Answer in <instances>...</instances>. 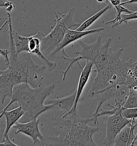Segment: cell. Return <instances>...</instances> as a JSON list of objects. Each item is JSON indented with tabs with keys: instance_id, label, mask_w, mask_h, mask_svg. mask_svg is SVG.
Here are the masks:
<instances>
[{
	"instance_id": "cell-1",
	"label": "cell",
	"mask_w": 137,
	"mask_h": 146,
	"mask_svg": "<svg viewBox=\"0 0 137 146\" xmlns=\"http://www.w3.org/2000/svg\"><path fill=\"white\" fill-rule=\"evenodd\" d=\"M30 53L18 54L17 60L0 72V101L4 103L6 98L13 95V87L22 83H27L33 88L41 86L45 65L39 66L32 60Z\"/></svg>"
},
{
	"instance_id": "cell-2",
	"label": "cell",
	"mask_w": 137,
	"mask_h": 146,
	"mask_svg": "<svg viewBox=\"0 0 137 146\" xmlns=\"http://www.w3.org/2000/svg\"><path fill=\"white\" fill-rule=\"evenodd\" d=\"M58 130L57 137H49V143L46 146H97L93 135L99 131L98 127L90 126L91 118H81L77 112L65 113L62 117L53 118Z\"/></svg>"
},
{
	"instance_id": "cell-3",
	"label": "cell",
	"mask_w": 137,
	"mask_h": 146,
	"mask_svg": "<svg viewBox=\"0 0 137 146\" xmlns=\"http://www.w3.org/2000/svg\"><path fill=\"white\" fill-rule=\"evenodd\" d=\"M55 85L33 88L27 83H22L13 87V95L8 104L1 111H5L13 103L21 106L25 111L21 118L27 122L38 118L46 112L53 110L51 104H45L46 99L54 92Z\"/></svg>"
},
{
	"instance_id": "cell-4",
	"label": "cell",
	"mask_w": 137,
	"mask_h": 146,
	"mask_svg": "<svg viewBox=\"0 0 137 146\" xmlns=\"http://www.w3.org/2000/svg\"><path fill=\"white\" fill-rule=\"evenodd\" d=\"M123 49L114 51L111 60L106 68L97 71V74L92 84L88 96L95 93L117 85L125 84L129 70L134 66L132 59L125 60L121 57Z\"/></svg>"
},
{
	"instance_id": "cell-5",
	"label": "cell",
	"mask_w": 137,
	"mask_h": 146,
	"mask_svg": "<svg viewBox=\"0 0 137 146\" xmlns=\"http://www.w3.org/2000/svg\"><path fill=\"white\" fill-rule=\"evenodd\" d=\"M73 13L74 9H70L65 14L55 13V26L41 40V49L45 55L49 56L57 48L64 38L68 29L80 25L73 21Z\"/></svg>"
},
{
	"instance_id": "cell-6",
	"label": "cell",
	"mask_w": 137,
	"mask_h": 146,
	"mask_svg": "<svg viewBox=\"0 0 137 146\" xmlns=\"http://www.w3.org/2000/svg\"><path fill=\"white\" fill-rule=\"evenodd\" d=\"M129 94V87L125 84H122L115 86L108 87L103 90H100L94 94L91 95L89 98H96L97 106L93 116V123L94 125L98 124V111L101 109V107L103 103H106L107 101L114 100L120 102L124 106L126 99Z\"/></svg>"
},
{
	"instance_id": "cell-7",
	"label": "cell",
	"mask_w": 137,
	"mask_h": 146,
	"mask_svg": "<svg viewBox=\"0 0 137 146\" xmlns=\"http://www.w3.org/2000/svg\"><path fill=\"white\" fill-rule=\"evenodd\" d=\"M106 121V135L103 144L105 146H114L116 137L126 125L130 124L132 119H128L122 113L111 116H103Z\"/></svg>"
},
{
	"instance_id": "cell-8",
	"label": "cell",
	"mask_w": 137,
	"mask_h": 146,
	"mask_svg": "<svg viewBox=\"0 0 137 146\" xmlns=\"http://www.w3.org/2000/svg\"><path fill=\"white\" fill-rule=\"evenodd\" d=\"M40 119L38 118H34L32 120L27 122L19 123L17 121L13 127L17 129L15 134L22 133L31 138L33 145L38 144L43 140L44 137L40 132L39 128V123Z\"/></svg>"
},
{
	"instance_id": "cell-9",
	"label": "cell",
	"mask_w": 137,
	"mask_h": 146,
	"mask_svg": "<svg viewBox=\"0 0 137 146\" xmlns=\"http://www.w3.org/2000/svg\"><path fill=\"white\" fill-rule=\"evenodd\" d=\"M103 30H104L103 27H98V28L92 29L90 30L83 31H79L76 30H70V29H68L66 31L65 35H64V38L63 39L62 41L61 42V43H60L59 46L54 52H52L49 56H48V58H51L52 57H53L55 55L56 53L60 52L61 50L63 51L64 55H68L64 50V48L67 46L81 39V38L85 37L87 35L95 33L98 32L102 31Z\"/></svg>"
},
{
	"instance_id": "cell-10",
	"label": "cell",
	"mask_w": 137,
	"mask_h": 146,
	"mask_svg": "<svg viewBox=\"0 0 137 146\" xmlns=\"http://www.w3.org/2000/svg\"><path fill=\"white\" fill-rule=\"evenodd\" d=\"M45 35L41 32H39L36 35L30 36L29 48V53L38 56L47 65L49 71H52L56 67V63L52 62L43 54L41 49V42Z\"/></svg>"
},
{
	"instance_id": "cell-11",
	"label": "cell",
	"mask_w": 137,
	"mask_h": 146,
	"mask_svg": "<svg viewBox=\"0 0 137 146\" xmlns=\"http://www.w3.org/2000/svg\"><path fill=\"white\" fill-rule=\"evenodd\" d=\"M77 63L78 64L80 67V69L81 70V73L79 79L78 86L76 88V90H77L76 98L72 109L70 111L66 113H72V112L77 111L78 103L79 100L80 99L84 89L86 85L89 80L90 73L92 71V68L94 65L93 62L89 60H86L85 64L84 66V68L81 67V65L79 63V62H78Z\"/></svg>"
},
{
	"instance_id": "cell-12",
	"label": "cell",
	"mask_w": 137,
	"mask_h": 146,
	"mask_svg": "<svg viewBox=\"0 0 137 146\" xmlns=\"http://www.w3.org/2000/svg\"><path fill=\"white\" fill-rule=\"evenodd\" d=\"M135 119H132L130 126L126 125L117 135L114 141V146H133L137 140V133L134 134V131L137 124H135Z\"/></svg>"
},
{
	"instance_id": "cell-13",
	"label": "cell",
	"mask_w": 137,
	"mask_h": 146,
	"mask_svg": "<svg viewBox=\"0 0 137 146\" xmlns=\"http://www.w3.org/2000/svg\"><path fill=\"white\" fill-rule=\"evenodd\" d=\"M25 111L21 106H18L10 111L1 112L0 119L3 116L6 118V127L4 132L3 137L8 135V133L10 129L15 125L18 121L24 115Z\"/></svg>"
},
{
	"instance_id": "cell-14",
	"label": "cell",
	"mask_w": 137,
	"mask_h": 146,
	"mask_svg": "<svg viewBox=\"0 0 137 146\" xmlns=\"http://www.w3.org/2000/svg\"><path fill=\"white\" fill-rule=\"evenodd\" d=\"M77 95V90L68 96L59 99L49 100L46 101V104H51L53 106V110L62 109L66 112H69L72 108L75 102Z\"/></svg>"
},
{
	"instance_id": "cell-15",
	"label": "cell",
	"mask_w": 137,
	"mask_h": 146,
	"mask_svg": "<svg viewBox=\"0 0 137 146\" xmlns=\"http://www.w3.org/2000/svg\"><path fill=\"white\" fill-rule=\"evenodd\" d=\"M13 36L17 54L24 52H29V43L30 36H21L14 30H13Z\"/></svg>"
},
{
	"instance_id": "cell-16",
	"label": "cell",
	"mask_w": 137,
	"mask_h": 146,
	"mask_svg": "<svg viewBox=\"0 0 137 146\" xmlns=\"http://www.w3.org/2000/svg\"><path fill=\"white\" fill-rule=\"evenodd\" d=\"M112 7L111 5H107L103 9L100 10L97 13L94 14L93 16L86 19L85 21L83 22L80 24L78 27L76 29V30L79 31H83L85 30L86 29L91 26L94 22H95L102 15L105 13L109 9H110Z\"/></svg>"
},
{
	"instance_id": "cell-17",
	"label": "cell",
	"mask_w": 137,
	"mask_h": 146,
	"mask_svg": "<svg viewBox=\"0 0 137 146\" xmlns=\"http://www.w3.org/2000/svg\"><path fill=\"white\" fill-rule=\"evenodd\" d=\"M115 8L116 11V15L115 18L112 21L106 23V24H112V28H114L116 26L120 25V22L121 19H122V13H123L130 14V13H133L134 12V11H130L128 9L125 8L123 6V5H121L120 4L115 6Z\"/></svg>"
},
{
	"instance_id": "cell-18",
	"label": "cell",
	"mask_w": 137,
	"mask_h": 146,
	"mask_svg": "<svg viewBox=\"0 0 137 146\" xmlns=\"http://www.w3.org/2000/svg\"><path fill=\"white\" fill-rule=\"evenodd\" d=\"M123 107L128 109L137 108V90L132 87H129V94Z\"/></svg>"
},
{
	"instance_id": "cell-19",
	"label": "cell",
	"mask_w": 137,
	"mask_h": 146,
	"mask_svg": "<svg viewBox=\"0 0 137 146\" xmlns=\"http://www.w3.org/2000/svg\"><path fill=\"white\" fill-rule=\"evenodd\" d=\"M123 115L128 119L137 118V108L128 109L123 108L122 110Z\"/></svg>"
},
{
	"instance_id": "cell-20",
	"label": "cell",
	"mask_w": 137,
	"mask_h": 146,
	"mask_svg": "<svg viewBox=\"0 0 137 146\" xmlns=\"http://www.w3.org/2000/svg\"><path fill=\"white\" fill-rule=\"evenodd\" d=\"M137 19V11L130 14H126V15L122 14V19L120 22V25L123 22L126 23L128 21L132 20V19Z\"/></svg>"
},
{
	"instance_id": "cell-21",
	"label": "cell",
	"mask_w": 137,
	"mask_h": 146,
	"mask_svg": "<svg viewBox=\"0 0 137 146\" xmlns=\"http://www.w3.org/2000/svg\"><path fill=\"white\" fill-rule=\"evenodd\" d=\"M0 53H1V56H2L4 58L7 68H8L10 66V58H9V56H8L9 54H10L9 49V50L8 49H1Z\"/></svg>"
},
{
	"instance_id": "cell-22",
	"label": "cell",
	"mask_w": 137,
	"mask_h": 146,
	"mask_svg": "<svg viewBox=\"0 0 137 146\" xmlns=\"http://www.w3.org/2000/svg\"><path fill=\"white\" fill-rule=\"evenodd\" d=\"M0 146H19V145L15 144V143H13V142L11 141L9 139L8 135H7V137H3V139L2 141V142L0 143Z\"/></svg>"
},
{
	"instance_id": "cell-23",
	"label": "cell",
	"mask_w": 137,
	"mask_h": 146,
	"mask_svg": "<svg viewBox=\"0 0 137 146\" xmlns=\"http://www.w3.org/2000/svg\"><path fill=\"white\" fill-rule=\"evenodd\" d=\"M109 1L111 2V5H114V7L120 4V0H109Z\"/></svg>"
},
{
	"instance_id": "cell-24",
	"label": "cell",
	"mask_w": 137,
	"mask_h": 146,
	"mask_svg": "<svg viewBox=\"0 0 137 146\" xmlns=\"http://www.w3.org/2000/svg\"><path fill=\"white\" fill-rule=\"evenodd\" d=\"M137 3V0H129L128 1H126L125 2H122L120 3V5H124L126 4H131V3Z\"/></svg>"
},
{
	"instance_id": "cell-25",
	"label": "cell",
	"mask_w": 137,
	"mask_h": 146,
	"mask_svg": "<svg viewBox=\"0 0 137 146\" xmlns=\"http://www.w3.org/2000/svg\"><path fill=\"white\" fill-rule=\"evenodd\" d=\"M5 3L4 1H3V0H0V7H2L3 6H5Z\"/></svg>"
},
{
	"instance_id": "cell-26",
	"label": "cell",
	"mask_w": 137,
	"mask_h": 146,
	"mask_svg": "<svg viewBox=\"0 0 137 146\" xmlns=\"http://www.w3.org/2000/svg\"><path fill=\"white\" fill-rule=\"evenodd\" d=\"M133 146H137V140H136L134 141V142L133 143Z\"/></svg>"
},
{
	"instance_id": "cell-27",
	"label": "cell",
	"mask_w": 137,
	"mask_h": 146,
	"mask_svg": "<svg viewBox=\"0 0 137 146\" xmlns=\"http://www.w3.org/2000/svg\"><path fill=\"white\" fill-rule=\"evenodd\" d=\"M133 88H134V89H136V90H137V82L136 83V84L135 85V86L133 87Z\"/></svg>"
},
{
	"instance_id": "cell-28",
	"label": "cell",
	"mask_w": 137,
	"mask_h": 146,
	"mask_svg": "<svg viewBox=\"0 0 137 146\" xmlns=\"http://www.w3.org/2000/svg\"><path fill=\"white\" fill-rule=\"evenodd\" d=\"M136 71H137V62H136Z\"/></svg>"
}]
</instances>
